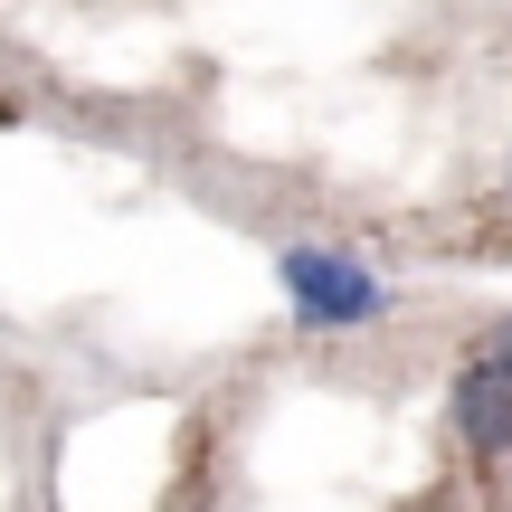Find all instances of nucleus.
Masks as SVG:
<instances>
[{
    "label": "nucleus",
    "mask_w": 512,
    "mask_h": 512,
    "mask_svg": "<svg viewBox=\"0 0 512 512\" xmlns=\"http://www.w3.org/2000/svg\"><path fill=\"white\" fill-rule=\"evenodd\" d=\"M275 285H285L304 332H361L389 313V285L351 247H275Z\"/></svg>",
    "instance_id": "nucleus-1"
},
{
    "label": "nucleus",
    "mask_w": 512,
    "mask_h": 512,
    "mask_svg": "<svg viewBox=\"0 0 512 512\" xmlns=\"http://www.w3.org/2000/svg\"><path fill=\"white\" fill-rule=\"evenodd\" d=\"M446 408H456V437L475 446V456H512V361L494 351H465L456 389H446Z\"/></svg>",
    "instance_id": "nucleus-2"
},
{
    "label": "nucleus",
    "mask_w": 512,
    "mask_h": 512,
    "mask_svg": "<svg viewBox=\"0 0 512 512\" xmlns=\"http://www.w3.org/2000/svg\"><path fill=\"white\" fill-rule=\"evenodd\" d=\"M475 351H494V361H512V323H494V332H484Z\"/></svg>",
    "instance_id": "nucleus-3"
}]
</instances>
